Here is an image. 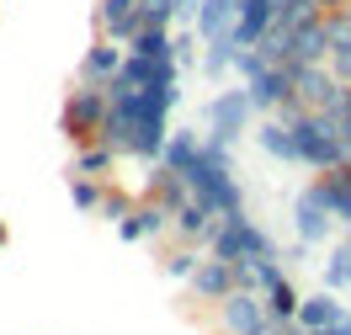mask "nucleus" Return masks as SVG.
I'll list each match as a JSON object with an SVG mask.
<instances>
[{
    "label": "nucleus",
    "mask_w": 351,
    "mask_h": 335,
    "mask_svg": "<svg viewBox=\"0 0 351 335\" xmlns=\"http://www.w3.org/2000/svg\"><path fill=\"white\" fill-rule=\"evenodd\" d=\"M101 22H107V32H133L138 27V0H107Z\"/></svg>",
    "instance_id": "1"
}]
</instances>
